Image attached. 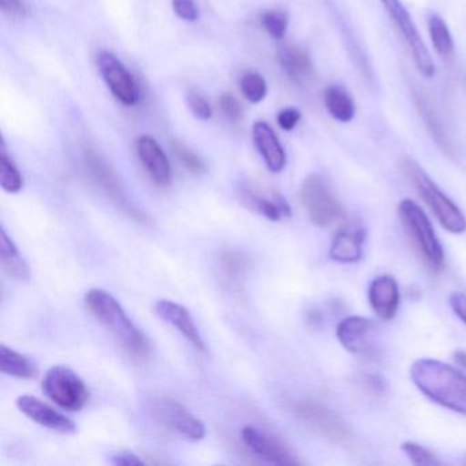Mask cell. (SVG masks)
Returning a JSON list of instances; mask_svg holds the SVG:
<instances>
[{
	"mask_svg": "<svg viewBox=\"0 0 466 466\" xmlns=\"http://www.w3.org/2000/svg\"><path fill=\"white\" fill-rule=\"evenodd\" d=\"M403 173L410 179L411 184L419 192L420 198L430 207L436 219L451 234H462L466 231V218L458 208L454 201L450 200L438 185L428 177V174L414 160L406 159L400 163Z\"/></svg>",
	"mask_w": 466,
	"mask_h": 466,
	"instance_id": "obj_3",
	"label": "cell"
},
{
	"mask_svg": "<svg viewBox=\"0 0 466 466\" xmlns=\"http://www.w3.org/2000/svg\"><path fill=\"white\" fill-rule=\"evenodd\" d=\"M0 370L9 376L20 379H36L39 367L28 357L6 345L0 346Z\"/></svg>",
	"mask_w": 466,
	"mask_h": 466,
	"instance_id": "obj_23",
	"label": "cell"
},
{
	"mask_svg": "<svg viewBox=\"0 0 466 466\" xmlns=\"http://www.w3.org/2000/svg\"><path fill=\"white\" fill-rule=\"evenodd\" d=\"M454 361L460 365L461 368H465L466 370V351L457 350L454 353Z\"/></svg>",
	"mask_w": 466,
	"mask_h": 466,
	"instance_id": "obj_41",
	"label": "cell"
},
{
	"mask_svg": "<svg viewBox=\"0 0 466 466\" xmlns=\"http://www.w3.org/2000/svg\"><path fill=\"white\" fill-rule=\"evenodd\" d=\"M360 379H361L362 387L370 394L378 395V397L386 394V383L380 376L364 373Z\"/></svg>",
	"mask_w": 466,
	"mask_h": 466,
	"instance_id": "obj_37",
	"label": "cell"
},
{
	"mask_svg": "<svg viewBox=\"0 0 466 466\" xmlns=\"http://www.w3.org/2000/svg\"><path fill=\"white\" fill-rule=\"evenodd\" d=\"M365 231L362 228H346L338 231L329 248V258L338 263L351 264L362 258Z\"/></svg>",
	"mask_w": 466,
	"mask_h": 466,
	"instance_id": "obj_21",
	"label": "cell"
},
{
	"mask_svg": "<svg viewBox=\"0 0 466 466\" xmlns=\"http://www.w3.org/2000/svg\"><path fill=\"white\" fill-rule=\"evenodd\" d=\"M17 408L29 419L34 420L48 430L58 431V432L72 433L76 431L75 422L59 413L56 409L51 408L47 403L40 400L39 398L32 395H20L17 398Z\"/></svg>",
	"mask_w": 466,
	"mask_h": 466,
	"instance_id": "obj_14",
	"label": "cell"
},
{
	"mask_svg": "<svg viewBox=\"0 0 466 466\" xmlns=\"http://www.w3.org/2000/svg\"><path fill=\"white\" fill-rule=\"evenodd\" d=\"M0 263L9 277L26 282L31 279V271L28 264L21 256L20 250L15 247V241L7 236L6 230L0 231Z\"/></svg>",
	"mask_w": 466,
	"mask_h": 466,
	"instance_id": "obj_22",
	"label": "cell"
},
{
	"mask_svg": "<svg viewBox=\"0 0 466 466\" xmlns=\"http://www.w3.org/2000/svg\"><path fill=\"white\" fill-rule=\"evenodd\" d=\"M136 147H137L138 159L143 163L152 181L159 187L170 185L171 177H173L170 160L159 143L151 136H141Z\"/></svg>",
	"mask_w": 466,
	"mask_h": 466,
	"instance_id": "obj_15",
	"label": "cell"
},
{
	"mask_svg": "<svg viewBox=\"0 0 466 466\" xmlns=\"http://www.w3.org/2000/svg\"><path fill=\"white\" fill-rule=\"evenodd\" d=\"M155 312L163 321L178 329L182 337L187 338L192 343L193 348L200 351L206 350V343H204L200 331L187 308L182 307L178 302L170 301V299H160L155 305Z\"/></svg>",
	"mask_w": 466,
	"mask_h": 466,
	"instance_id": "obj_17",
	"label": "cell"
},
{
	"mask_svg": "<svg viewBox=\"0 0 466 466\" xmlns=\"http://www.w3.org/2000/svg\"><path fill=\"white\" fill-rule=\"evenodd\" d=\"M247 258L238 250H223L219 256V271L228 283H237L247 269Z\"/></svg>",
	"mask_w": 466,
	"mask_h": 466,
	"instance_id": "obj_26",
	"label": "cell"
},
{
	"mask_svg": "<svg viewBox=\"0 0 466 466\" xmlns=\"http://www.w3.org/2000/svg\"><path fill=\"white\" fill-rule=\"evenodd\" d=\"M400 449L408 455L409 460L414 465H439L441 463L430 450L420 446V444L413 443V441H406Z\"/></svg>",
	"mask_w": 466,
	"mask_h": 466,
	"instance_id": "obj_32",
	"label": "cell"
},
{
	"mask_svg": "<svg viewBox=\"0 0 466 466\" xmlns=\"http://www.w3.org/2000/svg\"><path fill=\"white\" fill-rule=\"evenodd\" d=\"M249 201L261 215H264L267 219L274 220V222L282 219V218L290 217L291 215L290 206H289L286 198H282L280 195H275L272 198H256V196H250Z\"/></svg>",
	"mask_w": 466,
	"mask_h": 466,
	"instance_id": "obj_27",
	"label": "cell"
},
{
	"mask_svg": "<svg viewBox=\"0 0 466 466\" xmlns=\"http://www.w3.org/2000/svg\"><path fill=\"white\" fill-rule=\"evenodd\" d=\"M152 417L159 424L189 441H201L206 436L203 421L193 416L187 408L167 397H155L149 402Z\"/></svg>",
	"mask_w": 466,
	"mask_h": 466,
	"instance_id": "obj_9",
	"label": "cell"
},
{
	"mask_svg": "<svg viewBox=\"0 0 466 466\" xmlns=\"http://www.w3.org/2000/svg\"><path fill=\"white\" fill-rule=\"evenodd\" d=\"M171 149H173L174 154L178 157L182 166H184L185 168H187L190 173L196 174V176L207 173L206 163H204L203 160H201V157H198L196 152H193L189 147L185 146L181 141L173 140L171 141Z\"/></svg>",
	"mask_w": 466,
	"mask_h": 466,
	"instance_id": "obj_31",
	"label": "cell"
},
{
	"mask_svg": "<svg viewBox=\"0 0 466 466\" xmlns=\"http://www.w3.org/2000/svg\"><path fill=\"white\" fill-rule=\"evenodd\" d=\"M324 106L329 116L342 124H348L356 116V105L342 86H327L324 91Z\"/></svg>",
	"mask_w": 466,
	"mask_h": 466,
	"instance_id": "obj_24",
	"label": "cell"
},
{
	"mask_svg": "<svg viewBox=\"0 0 466 466\" xmlns=\"http://www.w3.org/2000/svg\"><path fill=\"white\" fill-rule=\"evenodd\" d=\"M301 200L313 225L327 228L342 217L343 208L329 182L319 174H310L301 187Z\"/></svg>",
	"mask_w": 466,
	"mask_h": 466,
	"instance_id": "obj_8",
	"label": "cell"
},
{
	"mask_svg": "<svg viewBox=\"0 0 466 466\" xmlns=\"http://www.w3.org/2000/svg\"><path fill=\"white\" fill-rule=\"evenodd\" d=\"M219 107L222 110L223 116H226L228 121L231 124H238L242 119L241 106H239L238 100L236 99L233 94L230 92H225L220 95L219 97Z\"/></svg>",
	"mask_w": 466,
	"mask_h": 466,
	"instance_id": "obj_33",
	"label": "cell"
},
{
	"mask_svg": "<svg viewBox=\"0 0 466 466\" xmlns=\"http://www.w3.org/2000/svg\"><path fill=\"white\" fill-rule=\"evenodd\" d=\"M411 95H413V102L414 106H416L417 113L421 116L431 137L433 138L436 146L447 157H452L454 155V148H452L451 140H450L449 135H447L443 121H441V116H439L438 110H436L435 103L432 102L430 95L422 88L411 89Z\"/></svg>",
	"mask_w": 466,
	"mask_h": 466,
	"instance_id": "obj_16",
	"label": "cell"
},
{
	"mask_svg": "<svg viewBox=\"0 0 466 466\" xmlns=\"http://www.w3.org/2000/svg\"><path fill=\"white\" fill-rule=\"evenodd\" d=\"M260 24L264 31L274 40H282L288 34L289 17L280 10H267L260 15Z\"/></svg>",
	"mask_w": 466,
	"mask_h": 466,
	"instance_id": "obj_30",
	"label": "cell"
},
{
	"mask_svg": "<svg viewBox=\"0 0 466 466\" xmlns=\"http://www.w3.org/2000/svg\"><path fill=\"white\" fill-rule=\"evenodd\" d=\"M380 4L390 20L392 21V25L402 37L420 75L424 76L425 78H432L435 76V64L408 9L403 6L400 0H380Z\"/></svg>",
	"mask_w": 466,
	"mask_h": 466,
	"instance_id": "obj_5",
	"label": "cell"
},
{
	"mask_svg": "<svg viewBox=\"0 0 466 466\" xmlns=\"http://www.w3.org/2000/svg\"><path fill=\"white\" fill-rule=\"evenodd\" d=\"M97 67L106 86L118 102L125 106H136L140 102L141 92L137 81L113 53H100L97 56Z\"/></svg>",
	"mask_w": 466,
	"mask_h": 466,
	"instance_id": "obj_11",
	"label": "cell"
},
{
	"mask_svg": "<svg viewBox=\"0 0 466 466\" xmlns=\"http://www.w3.org/2000/svg\"><path fill=\"white\" fill-rule=\"evenodd\" d=\"M428 31L436 53L441 56H451L454 51V40L446 21L441 15L431 13L428 15Z\"/></svg>",
	"mask_w": 466,
	"mask_h": 466,
	"instance_id": "obj_25",
	"label": "cell"
},
{
	"mask_svg": "<svg viewBox=\"0 0 466 466\" xmlns=\"http://www.w3.org/2000/svg\"><path fill=\"white\" fill-rule=\"evenodd\" d=\"M278 62L291 83L308 86L315 77V67L309 54L297 45H283L278 50Z\"/></svg>",
	"mask_w": 466,
	"mask_h": 466,
	"instance_id": "obj_18",
	"label": "cell"
},
{
	"mask_svg": "<svg viewBox=\"0 0 466 466\" xmlns=\"http://www.w3.org/2000/svg\"><path fill=\"white\" fill-rule=\"evenodd\" d=\"M252 138L268 170L272 173H282L288 163V157L272 127L267 122H256L252 127Z\"/></svg>",
	"mask_w": 466,
	"mask_h": 466,
	"instance_id": "obj_20",
	"label": "cell"
},
{
	"mask_svg": "<svg viewBox=\"0 0 466 466\" xmlns=\"http://www.w3.org/2000/svg\"><path fill=\"white\" fill-rule=\"evenodd\" d=\"M86 160L89 173L94 177L96 184L105 190L106 195L118 206L121 211H124L127 217L132 218L135 222L140 223V225H149L151 223L148 215L144 214L137 207L130 203L116 174L108 167L107 163L100 157V155H97L92 149H88L86 152Z\"/></svg>",
	"mask_w": 466,
	"mask_h": 466,
	"instance_id": "obj_10",
	"label": "cell"
},
{
	"mask_svg": "<svg viewBox=\"0 0 466 466\" xmlns=\"http://www.w3.org/2000/svg\"><path fill=\"white\" fill-rule=\"evenodd\" d=\"M239 86H241V91L244 94L245 99L248 102L253 103V105H258V103L263 102L266 99L267 94H268V86H267L266 80L258 73L249 72L242 76Z\"/></svg>",
	"mask_w": 466,
	"mask_h": 466,
	"instance_id": "obj_28",
	"label": "cell"
},
{
	"mask_svg": "<svg viewBox=\"0 0 466 466\" xmlns=\"http://www.w3.org/2000/svg\"><path fill=\"white\" fill-rule=\"evenodd\" d=\"M0 9L9 17H24L28 12L24 0H0Z\"/></svg>",
	"mask_w": 466,
	"mask_h": 466,
	"instance_id": "obj_38",
	"label": "cell"
},
{
	"mask_svg": "<svg viewBox=\"0 0 466 466\" xmlns=\"http://www.w3.org/2000/svg\"><path fill=\"white\" fill-rule=\"evenodd\" d=\"M414 386L432 402L466 416V375L451 365L421 359L410 367Z\"/></svg>",
	"mask_w": 466,
	"mask_h": 466,
	"instance_id": "obj_1",
	"label": "cell"
},
{
	"mask_svg": "<svg viewBox=\"0 0 466 466\" xmlns=\"http://www.w3.org/2000/svg\"><path fill=\"white\" fill-rule=\"evenodd\" d=\"M86 304L92 315L124 345L130 353L146 359L152 348L148 338L130 320L118 301L103 289H91L86 293Z\"/></svg>",
	"mask_w": 466,
	"mask_h": 466,
	"instance_id": "obj_2",
	"label": "cell"
},
{
	"mask_svg": "<svg viewBox=\"0 0 466 466\" xmlns=\"http://www.w3.org/2000/svg\"><path fill=\"white\" fill-rule=\"evenodd\" d=\"M290 410L299 421L331 443L340 446H349L351 443L349 425L326 406L313 400H299L291 403Z\"/></svg>",
	"mask_w": 466,
	"mask_h": 466,
	"instance_id": "obj_7",
	"label": "cell"
},
{
	"mask_svg": "<svg viewBox=\"0 0 466 466\" xmlns=\"http://www.w3.org/2000/svg\"><path fill=\"white\" fill-rule=\"evenodd\" d=\"M337 337L340 345L361 357H372L378 353L376 345V326L370 319L361 316H349L337 327Z\"/></svg>",
	"mask_w": 466,
	"mask_h": 466,
	"instance_id": "obj_12",
	"label": "cell"
},
{
	"mask_svg": "<svg viewBox=\"0 0 466 466\" xmlns=\"http://www.w3.org/2000/svg\"><path fill=\"white\" fill-rule=\"evenodd\" d=\"M368 299L373 312L381 320H391L400 308V288L397 280L389 275L376 278L368 289Z\"/></svg>",
	"mask_w": 466,
	"mask_h": 466,
	"instance_id": "obj_19",
	"label": "cell"
},
{
	"mask_svg": "<svg viewBox=\"0 0 466 466\" xmlns=\"http://www.w3.org/2000/svg\"><path fill=\"white\" fill-rule=\"evenodd\" d=\"M245 446L266 462L274 465H299V460L280 439L256 427H245L241 432Z\"/></svg>",
	"mask_w": 466,
	"mask_h": 466,
	"instance_id": "obj_13",
	"label": "cell"
},
{
	"mask_svg": "<svg viewBox=\"0 0 466 466\" xmlns=\"http://www.w3.org/2000/svg\"><path fill=\"white\" fill-rule=\"evenodd\" d=\"M301 118V111L299 108L288 107L278 113L277 122L280 129L285 130V132H291V130L296 129Z\"/></svg>",
	"mask_w": 466,
	"mask_h": 466,
	"instance_id": "obj_36",
	"label": "cell"
},
{
	"mask_svg": "<svg viewBox=\"0 0 466 466\" xmlns=\"http://www.w3.org/2000/svg\"><path fill=\"white\" fill-rule=\"evenodd\" d=\"M177 17L187 23H196L198 20V9L195 0H171Z\"/></svg>",
	"mask_w": 466,
	"mask_h": 466,
	"instance_id": "obj_34",
	"label": "cell"
},
{
	"mask_svg": "<svg viewBox=\"0 0 466 466\" xmlns=\"http://www.w3.org/2000/svg\"><path fill=\"white\" fill-rule=\"evenodd\" d=\"M110 462L116 466H137L146 463L141 458H138V455L130 451H121L118 454H114Z\"/></svg>",
	"mask_w": 466,
	"mask_h": 466,
	"instance_id": "obj_39",
	"label": "cell"
},
{
	"mask_svg": "<svg viewBox=\"0 0 466 466\" xmlns=\"http://www.w3.org/2000/svg\"><path fill=\"white\" fill-rule=\"evenodd\" d=\"M0 185L7 193H18L23 189L24 179L6 152L0 155Z\"/></svg>",
	"mask_w": 466,
	"mask_h": 466,
	"instance_id": "obj_29",
	"label": "cell"
},
{
	"mask_svg": "<svg viewBox=\"0 0 466 466\" xmlns=\"http://www.w3.org/2000/svg\"><path fill=\"white\" fill-rule=\"evenodd\" d=\"M450 307L454 310L455 315L466 324V294L455 291L450 296Z\"/></svg>",
	"mask_w": 466,
	"mask_h": 466,
	"instance_id": "obj_40",
	"label": "cell"
},
{
	"mask_svg": "<svg viewBox=\"0 0 466 466\" xmlns=\"http://www.w3.org/2000/svg\"><path fill=\"white\" fill-rule=\"evenodd\" d=\"M187 102V107L196 118L200 119V121H209L212 118L211 106L200 95H189Z\"/></svg>",
	"mask_w": 466,
	"mask_h": 466,
	"instance_id": "obj_35",
	"label": "cell"
},
{
	"mask_svg": "<svg viewBox=\"0 0 466 466\" xmlns=\"http://www.w3.org/2000/svg\"><path fill=\"white\" fill-rule=\"evenodd\" d=\"M43 390L56 405L70 411H80L89 402L88 387L66 365H56L46 372Z\"/></svg>",
	"mask_w": 466,
	"mask_h": 466,
	"instance_id": "obj_6",
	"label": "cell"
},
{
	"mask_svg": "<svg viewBox=\"0 0 466 466\" xmlns=\"http://www.w3.org/2000/svg\"><path fill=\"white\" fill-rule=\"evenodd\" d=\"M398 214L420 258L428 268L441 271L444 264L443 248L421 207L410 198H405L398 207Z\"/></svg>",
	"mask_w": 466,
	"mask_h": 466,
	"instance_id": "obj_4",
	"label": "cell"
}]
</instances>
